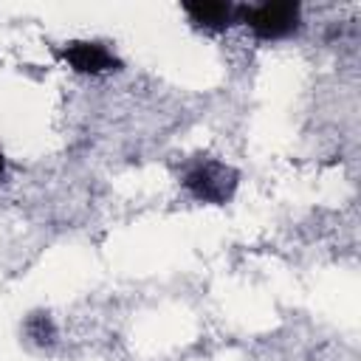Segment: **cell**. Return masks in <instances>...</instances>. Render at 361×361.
<instances>
[{
    "instance_id": "2",
    "label": "cell",
    "mask_w": 361,
    "mask_h": 361,
    "mask_svg": "<svg viewBox=\"0 0 361 361\" xmlns=\"http://www.w3.org/2000/svg\"><path fill=\"white\" fill-rule=\"evenodd\" d=\"M183 186L195 200L226 203L237 189V172L214 158H197L183 172Z\"/></svg>"
},
{
    "instance_id": "3",
    "label": "cell",
    "mask_w": 361,
    "mask_h": 361,
    "mask_svg": "<svg viewBox=\"0 0 361 361\" xmlns=\"http://www.w3.org/2000/svg\"><path fill=\"white\" fill-rule=\"evenodd\" d=\"M65 62L79 71V73H107V71H118V56L102 45V42H87V39H73L62 48Z\"/></svg>"
},
{
    "instance_id": "5",
    "label": "cell",
    "mask_w": 361,
    "mask_h": 361,
    "mask_svg": "<svg viewBox=\"0 0 361 361\" xmlns=\"http://www.w3.org/2000/svg\"><path fill=\"white\" fill-rule=\"evenodd\" d=\"M25 333H28L37 344H42V347L56 338V327H54V322H51L48 313H31L28 322H25Z\"/></svg>"
},
{
    "instance_id": "1",
    "label": "cell",
    "mask_w": 361,
    "mask_h": 361,
    "mask_svg": "<svg viewBox=\"0 0 361 361\" xmlns=\"http://www.w3.org/2000/svg\"><path fill=\"white\" fill-rule=\"evenodd\" d=\"M302 6L293 0H268L257 6H240L237 23H245L259 39H282L299 28Z\"/></svg>"
},
{
    "instance_id": "6",
    "label": "cell",
    "mask_w": 361,
    "mask_h": 361,
    "mask_svg": "<svg viewBox=\"0 0 361 361\" xmlns=\"http://www.w3.org/2000/svg\"><path fill=\"white\" fill-rule=\"evenodd\" d=\"M3 169H6V158H3V152H0V175H3Z\"/></svg>"
},
{
    "instance_id": "4",
    "label": "cell",
    "mask_w": 361,
    "mask_h": 361,
    "mask_svg": "<svg viewBox=\"0 0 361 361\" xmlns=\"http://www.w3.org/2000/svg\"><path fill=\"white\" fill-rule=\"evenodd\" d=\"M183 11L189 14V20L206 31H223L231 23H237V11L240 6L234 3H223V0H195V3H183Z\"/></svg>"
}]
</instances>
